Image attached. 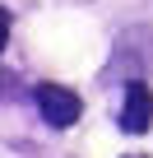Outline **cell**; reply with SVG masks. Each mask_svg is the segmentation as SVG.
<instances>
[{"label":"cell","instance_id":"cell-2","mask_svg":"<svg viewBox=\"0 0 153 158\" xmlns=\"http://www.w3.org/2000/svg\"><path fill=\"white\" fill-rule=\"evenodd\" d=\"M116 121H121L125 135H144V130L153 126V93H148L144 79H130V89H125V107L116 112Z\"/></svg>","mask_w":153,"mask_h":158},{"label":"cell","instance_id":"cell-1","mask_svg":"<svg viewBox=\"0 0 153 158\" xmlns=\"http://www.w3.org/2000/svg\"><path fill=\"white\" fill-rule=\"evenodd\" d=\"M37 112H42V121L46 126H74V121H79V93H70V89H60V84H37Z\"/></svg>","mask_w":153,"mask_h":158},{"label":"cell","instance_id":"cell-3","mask_svg":"<svg viewBox=\"0 0 153 158\" xmlns=\"http://www.w3.org/2000/svg\"><path fill=\"white\" fill-rule=\"evenodd\" d=\"M5 42H10V10H0V51H5Z\"/></svg>","mask_w":153,"mask_h":158},{"label":"cell","instance_id":"cell-4","mask_svg":"<svg viewBox=\"0 0 153 158\" xmlns=\"http://www.w3.org/2000/svg\"><path fill=\"white\" fill-rule=\"evenodd\" d=\"M130 158H139V153H130Z\"/></svg>","mask_w":153,"mask_h":158}]
</instances>
